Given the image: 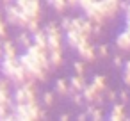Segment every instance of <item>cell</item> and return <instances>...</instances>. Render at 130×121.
I'll return each instance as SVG.
<instances>
[{
    "label": "cell",
    "mask_w": 130,
    "mask_h": 121,
    "mask_svg": "<svg viewBox=\"0 0 130 121\" xmlns=\"http://www.w3.org/2000/svg\"><path fill=\"white\" fill-rule=\"evenodd\" d=\"M0 57H2V43H0Z\"/></svg>",
    "instance_id": "obj_47"
},
{
    "label": "cell",
    "mask_w": 130,
    "mask_h": 121,
    "mask_svg": "<svg viewBox=\"0 0 130 121\" xmlns=\"http://www.w3.org/2000/svg\"><path fill=\"white\" fill-rule=\"evenodd\" d=\"M59 119H61V121H68V119H70V114H61Z\"/></svg>",
    "instance_id": "obj_45"
},
{
    "label": "cell",
    "mask_w": 130,
    "mask_h": 121,
    "mask_svg": "<svg viewBox=\"0 0 130 121\" xmlns=\"http://www.w3.org/2000/svg\"><path fill=\"white\" fill-rule=\"evenodd\" d=\"M73 70L77 75H84L86 73V66H84V61H75L73 62Z\"/></svg>",
    "instance_id": "obj_30"
},
{
    "label": "cell",
    "mask_w": 130,
    "mask_h": 121,
    "mask_svg": "<svg viewBox=\"0 0 130 121\" xmlns=\"http://www.w3.org/2000/svg\"><path fill=\"white\" fill-rule=\"evenodd\" d=\"M70 25H71V16H64V18H61V23H59V29H61V32H66V30H70Z\"/></svg>",
    "instance_id": "obj_28"
},
{
    "label": "cell",
    "mask_w": 130,
    "mask_h": 121,
    "mask_svg": "<svg viewBox=\"0 0 130 121\" xmlns=\"http://www.w3.org/2000/svg\"><path fill=\"white\" fill-rule=\"evenodd\" d=\"M30 43H32V39H30V34H29V32H20L18 38H16V41H14V45L23 46V48H27Z\"/></svg>",
    "instance_id": "obj_21"
},
{
    "label": "cell",
    "mask_w": 130,
    "mask_h": 121,
    "mask_svg": "<svg viewBox=\"0 0 130 121\" xmlns=\"http://www.w3.org/2000/svg\"><path fill=\"white\" fill-rule=\"evenodd\" d=\"M112 62H114L116 68H123V57H121V55H114Z\"/></svg>",
    "instance_id": "obj_37"
},
{
    "label": "cell",
    "mask_w": 130,
    "mask_h": 121,
    "mask_svg": "<svg viewBox=\"0 0 130 121\" xmlns=\"http://www.w3.org/2000/svg\"><path fill=\"white\" fill-rule=\"evenodd\" d=\"M7 38V29H6V22L2 20V14H0V39Z\"/></svg>",
    "instance_id": "obj_34"
},
{
    "label": "cell",
    "mask_w": 130,
    "mask_h": 121,
    "mask_svg": "<svg viewBox=\"0 0 130 121\" xmlns=\"http://www.w3.org/2000/svg\"><path fill=\"white\" fill-rule=\"evenodd\" d=\"M66 6L71 7V9H75V7L78 6V0H66Z\"/></svg>",
    "instance_id": "obj_42"
},
{
    "label": "cell",
    "mask_w": 130,
    "mask_h": 121,
    "mask_svg": "<svg viewBox=\"0 0 130 121\" xmlns=\"http://www.w3.org/2000/svg\"><path fill=\"white\" fill-rule=\"evenodd\" d=\"M128 2H130V0H128Z\"/></svg>",
    "instance_id": "obj_48"
},
{
    "label": "cell",
    "mask_w": 130,
    "mask_h": 121,
    "mask_svg": "<svg viewBox=\"0 0 130 121\" xmlns=\"http://www.w3.org/2000/svg\"><path fill=\"white\" fill-rule=\"evenodd\" d=\"M80 93H82V96H84V101H94V98H96V94H98V91L93 87V84H86Z\"/></svg>",
    "instance_id": "obj_17"
},
{
    "label": "cell",
    "mask_w": 130,
    "mask_h": 121,
    "mask_svg": "<svg viewBox=\"0 0 130 121\" xmlns=\"http://www.w3.org/2000/svg\"><path fill=\"white\" fill-rule=\"evenodd\" d=\"M30 39H32V43H34L36 46H39V48H43V50H48V48H46V34H45L43 29H38L36 32H32Z\"/></svg>",
    "instance_id": "obj_13"
},
{
    "label": "cell",
    "mask_w": 130,
    "mask_h": 121,
    "mask_svg": "<svg viewBox=\"0 0 130 121\" xmlns=\"http://www.w3.org/2000/svg\"><path fill=\"white\" fill-rule=\"evenodd\" d=\"M13 4H14L18 9H23V7H25V4H27V0H13Z\"/></svg>",
    "instance_id": "obj_40"
},
{
    "label": "cell",
    "mask_w": 130,
    "mask_h": 121,
    "mask_svg": "<svg viewBox=\"0 0 130 121\" xmlns=\"http://www.w3.org/2000/svg\"><path fill=\"white\" fill-rule=\"evenodd\" d=\"M86 119H87V114H86V112H80V114L77 116V121H86Z\"/></svg>",
    "instance_id": "obj_44"
},
{
    "label": "cell",
    "mask_w": 130,
    "mask_h": 121,
    "mask_svg": "<svg viewBox=\"0 0 130 121\" xmlns=\"http://www.w3.org/2000/svg\"><path fill=\"white\" fill-rule=\"evenodd\" d=\"M114 43H116V48H119L121 52H130V34L126 30L119 32L116 36V41Z\"/></svg>",
    "instance_id": "obj_8"
},
{
    "label": "cell",
    "mask_w": 130,
    "mask_h": 121,
    "mask_svg": "<svg viewBox=\"0 0 130 121\" xmlns=\"http://www.w3.org/2000/svg\"><path fill=\"white\" fill-rule=\"evenodd\" d=\"M94 52H96V57L105 59L109 55V46L107 45H98V46H94Z\"/></svg>",
    "instance_id": "obj_26"
},
{
    "label": "cell",
    "mask_w": 130,
    "mask_h": 121,
    "mask_svg": "<svg viewBox=\"0 0 130 121\" xmlns=\"http://www.w3.org/2000/svg\"><path fill=\"white\" fill-rule=\"evenodd\" d=\"M13 100H14V103H27V94H25V91H23L22 85H18V87L14 89Z\"/></svg>",
    "instance_id": "obj_22"
},
{
    "label": "cell",
    "mask_w": 130,
    "mask_h": 121,
    "mask_svg": "<svg viewBox=\"0 0 130 121\" xmlns=\"http://www.w3.org/2000/svg\"><path fill=\"white\" fill-rule=\"evenodd\" d=\"M128 119H130V117H128Z\"/></svg>",
    "instance_id": "obj_49"
},
{
    "label": "cell",
    "mask_w": 130,
    "mask_h": 121,
    "mask_svg": "<svg viewBox=\"0 0 130 121\" xmlns=\"http://www.w3.org/2000/svg\"><path fill=\"white\" fill-rule=\"evenodd\" d=\"M4 4H13V0H2Z\"/></svg>",
    "instance_id": "obj_46"
},
{
    "label": "cell",
    "mask_w": 130,
    "mask_h": 121,
    "mask_svg": "<svg viewBox=\"0 0 130 121\" xmlns=\"http://www.w3.org/2000/svg\"><path fill=\"white\" fill-rule=\"evenodd\" d=\"M103 96H105V100H107V101L114 103L118 94H116V91H112V89H109V87H107V89H105V93H103Z\"/></svg>",
    "instance_id": "obj_31"
},
{
    "label": "cell",
    "mask_w": 130,
    "mask_h": 121,
    "mask_svg": "<svg viewBox=\"0 0 130 121\" xmlns=\"http://www.w3.org/2000/svg\"><path fill=\"white\" fill-rule=\"evenodd\" d=\"M55 93H57V94H61V96H68V94H70L68 80H64V78L55 80Z\"/></svg>",
    "instance_id": "obj_19"
},
{
    "label": "cell",
    "mask_w": 130,
    "mask_h": 121,
    "mask_svg": "<svg viewBox=\"0 0 130 121\" xmlns=\"http://www.w3.org/2000/svg\"><path fill=\"white\" fill-rule=\"evenodd\" d=\"M80 23H82V18H71V25H70V29L80 32Z\"/></svg>",
    "instance_id": "obj_35"
},
{
    "label": "cell",
    "mask_w": 130,
    "mask_h": 121,
    "mask_svg": "<svg viewBox=\"0 0 130 121\" xmlns=\"http://www.w3.org/2000/svg\"><path fill=\"white\" fill-rule=\"evenodd\" d=\"M4 16H6V23H9V25H16L18 7H16L14 4H4Z\"/></svg>",
    "instance_id": "obj_9"
},
{
    "label": "cell",
    "mask_w": 130,
    "mask_h": 121,
    "mask_svg": "<svg viewBox=\"0 0 130 121\" xmlns=\"http://www.w3.org/2000/svg\"><path fill=\"white\" fill-rule=\"evenodd\" d=\"M118 96H119V101H121V103H125V105H126V103H128V100H130V96H128V91H126V89L119 91V94H118Z\"/></svg>",
    "instance_id": "obj_36"
},
{
    "label": "cell",
    "mask_w": 130,
    "mask_h": 121,
    "mask_svg": "<svg viewBox=\"0 0 130 121\" xmlns=\"http://www.w3.org/2000/svg\"><path fill=\"white\" fill-rule=\"evenodd\" d=\"M2 57H18V50H16L14 41L4 39V43H2Z\"/></svg>",
    "instance_id": "obj_14"
},
{
    "label": "cell",
    "mask_w": 130,
    "mask_h": 121,
    "mask_svg": "<svg viewBox=\"0 0 130 121\" xmlns=\"http://www.w3.org/2000/svg\"><path fill=\"white\" fill-rule=\"evenodd\" d=\"M89 117H91L93 121H102V119H103V110L98 109V107H94V109L89 112Z\"/></svg>",
    "instance_id": "obj_27"
},
{
    "label": "cell",
    "mask_w": 130,
    "mask_h": 121,
    "mask_svg": "<svg viewBox=\"0 0 130 121\" xmlns=\"http://www.w3.org/2000/svg\"><path fill=\"white\" fill-rule=\"evenodd\" d=\"M48 61H50V66L52 70L54 68H61L62 66V50H48Z\"/></svg>",
    "instance_id": "obj_15"
},
{
    "label": "cell",
    "mask_w": 130,
    "mask_h": 121,
    "mask_svg": "<svg viewBox=\"0 0 130 121\" xmlns=\"http://www.w3.org/2000/svg\"><path fill=\"white\" fill-rule=\"evenodd\" d=\"M128 0H119V2H118V7H119V11H125L126 13V9H128Z\"/></svg>",
    "instance_id": "obj_38"
},
{
    "label": "cell",
    "mask_w": 130,
    "mask_h": 121,
    "mask_svg": "<svg viewBox=\"0 0 130 121\" xmlns=\"http://www.w3.org/2000/svg\"><path fill=\"white\" fill-rule=\"evenodd\" d=\"M118 2L119 0H98V11L105 20H114L118 16Z\"/></svg>",
    "instance_id": "obj_3"
},
{
    "label": "cell",
    "mask_w": 130,
    "mask_h": 121,
    "mask_svg": "<svg viewBox=\"0 0 130 121\" xmlns=\"http://www.w3.org/2000/svg\"><path fill=\"white\" fill-rule=\"evenodd\" d=\"M68 85H70V93H80L86 85V78L84 75H73L70 80H68Z\"/></svg>",
    "instance_id": "obj_10"
},
{
    "label": "cell",
    "mask_w": 130,
    "mask_h": 121,
    "mask_svg": "<svg viewBox=\"0 0 130 121\" xmlns=\"http://www.w3.org/2000/svg\"><path fill=\"white\" fill-rule=\"evenodd\" d=\"M109 119L110 121H123V119H128L126 114H125V103H114L110 112H109Z\"/></svg>",
    "instance_id": "obj_7"
},
{
    "label": "cell",
    "mask_w": 130,
    "mask_h": 121,
    "mask_svg": "<svg viewBox=\"0 0 130 121\" xmlns=\"http://www.w3.org/2000/svg\"><path fill=\"white\" fill-rule=\"evenodd\" d=\"M91 30H93V22L84 16V18H82V23H80V34L91 38Z\"/></svg>",
    "instance_id": "obj_20"
},
{
    "label": "cell",
    "mask_w": 130,
    "mask_h": 121,
    "mask_svg": "<svg viewBox=\"0 0 130 121\" xmlns=\"http://www.w3.org/2000/svg\"><path fill=\"white\" fill-rule=\"evenodd\" d=\"M91 84H93V87L98 93H105V89H107V78H105V75H94Z\"/></svg>",
    "instance_id": "obj_16"
},
{
    "label": "cell",
    "mask_w": 130,
    "mask_h": 121,
    "mask_svg": "<svg viewBox=\"0 0 130 121\" xmlns=\"http://www.w3.org/2000/svg\"><path fill=\"white\" fill-rule=\"evenodd\" d=\"M39 20H36V18H30L29 22H27V25H25V30L29 32V34H32V32H36L38 29H39Z\"/></svg>",
    "instance_id": "obj_24"
},
{
    "label": "cell",
    "mask_w": 130,
    "mask_h": 121,
    "mask_svg": "<svg viewBox=\"0 0 130 121\" xmlns=\"http://www.w3.org/2000/svg\"><path fill=\"white\" fill-rule=\"evenodd\" d=\"M123 82L126 87H130V61L123 62Z\"/></svg>",
    "instance_id": "obj_25"
},
{
    "label": "cell",
    "mask_w": 130,
    "mask_h": 121,
    "mask_svg": "<svg viewBox=\"0 0 130 121\" xmlns=\"http://www.w3.org/2000/svg\"><path fill=\"white\" fill-rule=\"evenodd\" d=\"M77 54H78V57L84 61V62H94L98 57H96V52H94V46L91 45V41H89V38H82L80 39V43L77 45Z\"/></svg>",
    "instance_id": "obj_2"
},
{
    "label": "cell",
    "mask_w": 130,
    "mask_h": 121,
    "mask_svg": "<svg viewBox=\"0 0 130 121\" xmlns=\"http://www.w3.org/2000/svg\"><path fill=\"white\" fill-rule=\"evenodd\" d=\"M7 112H9V109H7L4 103H0V121H4V117H6Z\"/></svg>",
    "instance_id": "obj_39"
},
{
    "label": "cell",
    "mask_w": 130,
    "mask_h": 121,
    "mask_svg": "<svg viewBox=\"0 0 130 121\" xmlns=\"http://www.w3.org/2000/svg\"><path fill=\"white\" fill-rule=\"evenodd\" d=\"M46 4L57 13V14H62L66 9H68V6H66V0H46Z\"/></svg>",
    "instance_id": "obj_18"
},
{
    "label": "cell",
    "mask_w": 130,
    "mask_h": 121,
    "mask_svg": "<svg viewBox=\"0 0 130 121\" xmlns=\"http://www.w3.org/2000/svg\"><path fill=\"white\" fill-rule=\"evenodd\" d=\"M29 18H36V20H39L41 22V18H43V13H41V0H27V4H25V7L22 9Z\"/></svg>",
    "instance_id": "obj_5"
},
{
    "label": "cell",
    "mask_w": 130,
    "mask_h": 121,
    "mask_svg": "<svg viewBox=\"0 0 130 121\" xmlns=\"http://www.w3.org/2000/svg\"><path fill=\"white\" fill-rule=\"evenodd\" d=\"M93 4H94V0H78V6H77V7H80V9L86 13V11H87Z\"/></svg>",
    "instance_id": "obj_33"
},
{
    "label": "cell",
    "mask_w": 130,
    "mask_h": 121,
    "mask_svg": "<svg viewBox=\"0 0 130 121\" xmlns=\"http://www.w3.org/2000/svg\"><path fill=\"white\" fill-rule=\"evenodd\" d=\"M70 94H71V103H75V105H82L84 103L82 93H70Z\"/></svg>",
    "instance_id": "obj_32"
},
{
    "label": "cell",
    "mask_w": 130,
    "mask_h": 121,
    "mask_svg": "<svg viewBox=\"0 0 130 121\" xmlns=\"http://www.w3.org/2000/svg\"><path fill=\"white\" fill-rule=\"evenodd\" d=\"M16 59H18V64H20V66H22L29 75H32L38 82H46V80H48V75H46L48 71H45V70L36 62V59H32L27 52L20 54Z\"/></svg>",
    "instance_id": "obj_1"
},
{
    "label": "cell",
    "mask_w": 130,
    "mask_h": 121,
    "mask_svg": "<svg viewBox=\"0 0 130 121\" xmlns=\"http://www.w3.org/2000/svg\"><path fill=\"white\" fill-rule=\"evenodd\" d=\"M38 119H46V109L39 107V112H38Z\"/></svg>",
    "instance_id": "obj_41"
},
{
    "label": "cell",
    "mask_w": 130,
    "mask_h": 121,
    "mask_svg": "<svg viewBox=\"0 0 130 121\" xmlns=\"http://www.w3.org/2000/svg\"><path fill=\"white\" fill-rule=\"evenodd\" d=\"M125 30L130 34V16L126 14V18H125Z\"/></svg>",
    "instance_id": "obj_43"
},
{
    "label": "cell",
    "mask_w": 130,
    "mask_h": 121,
    "mask_svg": "<svg viewBox=\"0 0 130 121\" xmlns=\"http://www.w3.org/2000/svg\"><path fill=\"white\" fill-rule=\"evenodd\" d=\"M46 48L48 50H62V38H61V29L48 32L46 34Z\"/></svg>",
    "instance_id": "obj_6"
},
{
    "label": "cell",
    "mask_w": 130,
    "mask_h": 121,
    "mask_svg": "<svg viewBox=\"0 0 130 121\" xmlns=\"http://www.w3.org/2000/svg\"><path fill=\"white\" fill-rule=\"evenodd\" d=\"M54 101H55V98H54V93H50V91H45V93H43V103H45L46 107H50V105H54Z\"/></svg>",
    "instance_id": "obj_29"
},
{
    "label": "cell",
    "mask_w": 130,
    "mask_h": 121,
    "mask_svg": "<svg viewBox=\"0 0 130 121\" xmlns=\"http://www.w3.org/2000/svg\"><path fill=\"white\" fill-rule=\"evenodd\" d=\"M84 36L78 32V30H73V29H70V30H66V45L71 48V50H75L77 48V45L80 43V39H82ZM87 38V36H86Z\"/></svg>",
    "instance_id": "obj_12"
},
{
    "label": "cell",
    "mask_w": 130,
    "mask_h": 121,
    "mask_svg": "<svg viewBox=\"0 0 130 121\" xmlns=\"http://www.w3.org/2000/svg\"><path fill=\"white\" fill-rule=\"evenodd\" d=\"M13 112H14V116H16L18 121H30V116H29V105H27V103H14Z\"/></svg>",
    "instance_id": "obj_11"
},
{
    "label": "cell",
    "mask_w": 130,
    "mask_h": 121,
    "mask_svg": "<svg viewBox=\"0 0 130 121\" xmlns=\"http://www.w3.org/2000/svg\"><path fill=\"white\" fill-rule=\"evenodd\" d=\"M16 66H18V59L16 57H0V73H2L6 78L13 77Z\"/></svg>",
    "instance_id": "obj_4"
},
{
    "label": "cell",
    "mask_w": 130,
    "mask_h": 121,
    "mask_svg": "<svg viewBox=\"0 0 130 121\" xmlns=\"http://www.w3.org/2000/svg\"><path fill=\"white\" fill-rule=\"evenodd\" d=\"M30 18L22 11V9H18V16H16V27H22V29H25V25H27V22H29Z\"/></svg>",
    "instance_id": "obj_23"
}]
</instances>
